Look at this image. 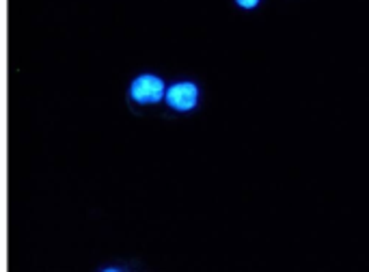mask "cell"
Instances as JSON below:
<instances>
[{"label": "cell", "instance_id": "6da1fadb", "mask_svg": "<svg viewBox=\"0 0 369 272\" xmlns=\"http://www.w3.org/2000/svg\"><path fill=\"white\" fill-rule=\"evenodd\" d=\"M164 93H167L164 78L153 72H141L128 84V100L136 106H156L164 102Z\"/></svg>", "mask_w": 369, "mask_h": 272}, {"label": "cell", "instance_id": "3957f363", "mask_svg": "<svg viewBox=\"0 0 369 272\" xmlns=\"http://www.w3.org/2000/svg\"><path fill=\"white\" fill-rule=\"evenodd\" d=\"M235 3L242 7V9H255L259 5V0H235Z\"/></svg>", "mask_w": 369, "mask_h": 272}, {"label": "cell", "instance_id": "7a4b0ae2", "mask_svg": "<svg viewBox=\"0 0 369 272\" xmlns=\"http://www.w3.org/2000/svg\"><path fill=\"white\" fill-rule=\"evenodd\" d=\"M201 98V91L199 84L193 80H177L171 86H167V93H164V102L171 110L175 112H190L197 108Z\"/></svg>", "mask_w": 369, "mask_h": 272}]
</instances>
